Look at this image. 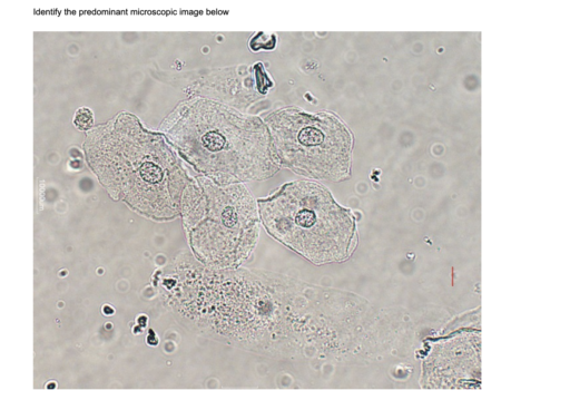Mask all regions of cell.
<instances>
[{"instance_id": "1", "label": "cell", "mask_w": 570, "mask_h": 400, "mask_svg": "<svg viewBox=\"0 0 570 400\" xmlns=\"http://www.w3.org/2000/svg\"><path fill=\"white\" fill-rule=\"evenodd\" d=\"M259 207L266 230L315 264L343 261L353 251V216L320 184H286Z\"/></svg>"}, {"instance_id": "2", "label": "cell", "mask_w": 570, "mask_h": 400, "mask_svg": "<svg viewBox=\"0 0 570 400\" xmlns=\"http://www.w3.org/2000/svg\"><path fill=\"white\" fill-rule=\"evenodd\" d=\"M266 123L277 164L321 181L348 177L352 136L334 116L287 108L271 115Z\"/></svg>"}, {"instance_id": "3", "label": "cell", "mask_w": 570, "mask_h": 400, "mask_svg": "<svg viewBox=\"0 0 570 400\" xmlns=\"http://www.w3.org/2000/svg\"><path fill=\"white\" fill-rule=\"evenodd\" d=\"M73 124L80 130L90 129L94 124L92 111L87 107L79 108L73 116Z\"/></svg>"}]
</instances>
